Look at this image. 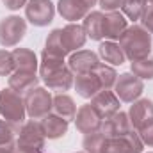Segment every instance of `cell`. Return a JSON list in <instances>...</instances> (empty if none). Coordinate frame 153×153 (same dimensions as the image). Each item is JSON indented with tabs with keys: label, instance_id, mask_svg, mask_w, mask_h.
I'll return each instance as SVG.
<instances>
[{
	"label": "cell",
	"instance_id": "19",
	"mask_svg": "<svg viewBox=\"0 0 153 153\" xmlns=\"http://www.w3.org/2000/svg\"><path fill=\"white\" fill-rule=\"evenodd\" d=\"M53 111L62 119L71 121V119H75V116H76V105L68 94H57L53 98Z\"/></svg>",
	"mask_w": 153,
	"mask_h": 153
},
{
	"label": "cell",
	"instance_id": "27",
	"mask_svg": "<svg viewBox=\"0 0 153 153\" xmlns=\"http://www.w3.org/2000/svg\"><path fill=\"white\" fill-rule=\"evenodd\" d=\"M139 137H141V141L146 143L148 146H153V121L139 130Z\"/></svg>",
	"mask_w": 153,
	"mask_h": 153
},
{
	"label": "cell",
	"instance_id": "11",
	"mask_svg": "<svg viewBox=\"0 0 153 153\" xmlns=\"http://www.w3.org/2000/svg\"><path fill=\"white\" fill-rule=\"evenodd\" d=\"M70 64V70L76 71V75L80 73H89V71H94L100 64V59L94 52H89V50H80L73 53L68 61Z\"/></svg>",
	"mask_w": 153,
	"mask_h": 153
},
{
	"label": "cell",
	"instance_id": "20",
	"mask_svg": "<svg viewBox=\"0 0 153 153\" xmlns=\"http://www.w3.org/2000/svg\"><path fill=\"white\" fill-rule=\"evenodd\" d=\"M100 55L105 62H111L112 66H121L126 59L121 46L112 43V41H105V43L100 45Z\"/></svg>",
	"mask_w": 153,
	"mask_h": 153
},
{
	"label": "cell",
	"instance_id": "25",
	"mask_svg": "<svg viewBox=\"0 0 153 153\" xmlns=\"http://www.w3.org/2000/svg\"><path fill=\"white\" fill-rule=\"evenodd\" d=\"M14 59H13V52H5V50H0V75H11L13 70H14Z\"/></svg>",
	"mask_w": 153,
	"mask_h": 153
},
{
	"label": "cell",
	"instance_id": "12",
	"mask_svg": "<svg viewBox=\"0 0 153 153\" xmlns=\"http://www.w3.org/2000/svg\"><path fill=\"white\" fill-rule=\"evenodd\" d=\"M153 121V102L152 100H139L130 107V123L134 128L141 130L148 123Z\"/></svg>",
	"mask_w": 153,
	"mask_h": 153
},
{
	"label": "cell",
	"instance_id": "5",
	"mask_svg": "<svg viewBox=\"0 0 153 153\" xmlns=\"http://www.w3.org/2000/svg\"><path fill=\"white\" fill-rule=\"evenodd\" d=\"M52 107H53V98L43 87H34L25 94V109L32 119H43L46 114H50Z\"/></svg>",
	"mask_w": 153,
	"mask_h": 153
},
{
	"label": "cell",
	"instance_id": "10",
	"mask_svg": "<svg viewBox=\"0 0 153 153\" xmlns=\"http://www.w3.org/2000/svg\"><path fill=\"white\" fill-rule=\"evenodd\" d=\"M75 123H76V128L82 134H93V132H98L100 130L102 117L96 114V111L91 107V103H87V105H82L76 111Z\"/></svg>",
	"mask_w": 153,
	"mask_h": 153
},
{
	"label": "cell",
	"instance_id": "2",
	"mask_svg": "<svg viewBox=\"0 0 153 153\" xmlns=\"http://www.w3.org/2000/svg\"><path fill=\"white\" fill-rule=\"evenodd\" d=\"M119 46L125 52V57H128L132 62L146 59L152 52V36L146 29L139 25L126 27V30L119 38Z\"/></svg>",
	"mask_w": 153,
	"mask_h": 153
},
{
	"label": "cell",
	"instance_id": "9",
	"mask_svg": "<svg viewBox=\"0 0 153 153\" xmlns=\"http://www.w3.org/2000/svg\"><path fill=\"white\" fill-rule=\"evenodd\" d=\"M91 107L96 111V114L100 117H112L116 112H119V98L116 96L112 91L103 89L100 93H96L91 100Z\"/></svg>",
	"mask_w": 153,
	"mask_h": 153
},
{
	"label": "cell",
	"instance_id": "33",
	"mask_svg": "<svg viewBox=\"0 0 153 153\" xmlns=\"http://www.w3.org/2000/svg\"><path fill=\"white\" fill-rule=\"evenodd\" d=\"M0 123H2V121H0Z\"/></svg>",
	"mask_w": 153,
	"mask_h": 153
},
{
	"label": "cell",
	"instance_id": "8",
	"mask_svg": "<svg viewBox=\"0 0 153 153\" xmlns=\"http://www.w3.org/2000/svg\"><path fill=\"white\" fill-rule=\"evenodd\" d=\"M114 85H116L117 98L123 100V102H134L144 91L143 80L139 76H135L134 73H123V75H119Z\"/></svg>",
	"mask_w": 153,
	"mask_h": 153
},
{
	"label": "cell",
	"instance_id": "24",
	"mask_svg": "<svg viewBox=\"0 0 153 153\" xmlns=\"http://www.w3.org/2000/svg\"><path fill=\"white\" fill-rule=\"evenodd\" d=\"M132 71L139 78H153V57H146L132 62Z\"/></svg>",
	"mask_w": 153,
	"mask_h": 153
},
{
	"label": "cell",
	"instance_id": "3",
	"mask_svg": "<svg viewBox=\"0 0 153 153\" xmlns=\"http://www.w3.org/2000/svg\"><path fill=\"white\" fill-rule=\"evenodd\" d=\"M39 73H41L43 82L53 91H68L73 85V76L70 73V70L64 66V59L61 57L43 53Z\"/></svg>",
	"mask_w": 153,
	"mask_h": 153
},
{
	"label": "cell",
	"instance_id": "7",
	"mask_svg": "<svg viewBox=\"0 0 153 153\" xmlns=\"http://www.w3.org/2000/svg\"><path fill=\"white\" fill-rule=\"evenodd\" d=\"M25 14L32 25L45 27L53 20L55 7L50 0H29L25 5Z\"/></svg>",
	"mask_w": 153,
	"mask_h": 153
},
{
	"label": "cell",
	"instance_id": "14",
	"mask_svg": "<svg viewBox=\"0 0 153 153\" xmlns=\"http://www.w3.org/2000/svg\"><path fill=\"white\" fill-rule=\"evenodd\" d=\"M39 125H41L45 137L48 139H59L68 132V121L57 114H46L39 121Z\"/></svg>",
	"mask_w": 153,
	"mask_h": 153
},
{
	"label": "cell",
	"instance_id": "4",
	"mask_svg": "<svg viewBox=\"0 0 153 153\" xmlns=\"http://www.w3.org/2000/svg\"><path fill=\"white\" fill-rule=\"evenodd\" d=\"M25 102L22 100V94H18L13 89H4L0 93V114L5 117L11 125H22L25 119Z\"/></svg>",
	"mask_w": 153,
	"mask_h": 153
},
{
	"label": "cell",
	"instance_id": "32",
	"mask_svg": "<svg viewBox=\"0 0 153 153\" xmlns=\"http://www.w3.org/2000/svg\"><path fill=\"white\" fill-rule=\"evenodd\" d=\"M41 153H45V152H41Z\"/></svg>",
	"mask_w": 153,
	"mask_h": 153
},
{
	"label": "cell",
	"instance_id": "26",
	"mask_svg": "<svg viewBox=\"0 0 153 153\" xmlns=\"http://www.w3.org/2000/svg\"><path fill=\"white\" fill-rule=\"evenodd\" d=\"M141 22H143V25L146 27V30L153 34V2H150L148 5H146V9H144V13H143V16H141Z\"/></svg>",
	"mask_w": 153,
	"mask_h": 153
},
{
	"label": "cell",
	"instance_id": "22",
	"mask_svg": "<svg viewBox=\"0 0 153 153\" xmlns=\"http://www.w3.org/2000/svg\"><path fill=\"white\" fill-rule=\"evenodd\" d=\"M146 5H148V0H123V4H121L123 13H125L132 22L141 20V16H143Z\"/></svg>",
	"mask_w": 153,
	"mask_h": 153
},
{
	"label": "cell",
	"instance_id": "18",
	"mask_svg": "<svg viewBox=\"0 0 153 153\" xmlns=\"http://www.w3.org/2000/svg\"><path fill=\"white\" fill-rule=\"evenodd\" d=\"M13 59H14V66L16 70H23V71H34L38 68V59L36 53L29 48H14L13 50Z\"/></svg>",
	"mask_w": 153,
	"mask_h": 153
},
{
	"label": "cell",
	"instance_id": "21",
	"mask_svg": "<svg viewBox=\"0 0 153 153\" xmlns=\"http://www.w3.org/2000/svg\"><path fill=\"white\" fill-rule=\"evenodd\" d=\"M105 141H107V135L102 130H98L93 134H85L82 146H84L85 153H103L105 152Z\"/></svg>",
	"mask_w": 153,
	"mask_h": 153
},
{
	"label": "cell",
	"instance_id": "31",
	"mask_svg": "<svg viewBox=\"0 0 153 153\" xmlns=\"http://www.w3.org/2000/svg\"><path fill=\"white\" fill-rule=\"evenodd\" d=\"M150 2H153V0H150Z\"/></svg>",
	"mask_w": 153,
	"mask_h": 153
},
{
	"label": "cell",
	"instance_id": "16",
	"mask_svg": "<svg viewBox=\"0 0 153 153\" xmlns=\"http://www.w3.org/2000/svg\"><path fill=\"white\" fill-rule=\"evenodd\" d=\"M75 87L78 91V94L82 98H93L96 93H100L102 89V82L98 75L94 71H89V73H80L76 75V80H75Z\"/></svg>",
	"mask_w": 153,
	"mask_h": 153
},
{
	"label": "cell",
	"instance_id": "29",
	"mask_svg": "<svg viewBox=\"0 0 153 153\" xmlns=\"http://www.w3.org/2000/svg\"><path fill=\"white\" fill-rule=\"evenodd\" d=\"M2 2H4V5H5L7 9L16 11V9H20V7H23L29 0H2Z\"/></svg>",
	"mask_w": 153,
	"mask_h": 153
},
{
	"label": "cell",
	"instance_id": "28",
	"mask_svg": "<svg viewBox=\"0 0 153 153\" xmlns=\"http://www.w3.org/2000/svg\"><path fill=\"white\" fill-rule=\"evenodd\" d=\"M121 4H123V0H100V7L107 13L116 11L117 7H121Z\"/></svg>",
	"mask_w": 153,
	"mask_h": 153
},
{
	"label": "cell",
	"instance_id": "6",
	"mask_svg": "<svg viewBox=\"0 0 153 153\" xmlns=\"http://www.w3.org/2000/svg\"><path fill=\"white\" fill-rule=\"evenodd\" d=\"M27 32V23L20 16H7L0 22V45L9 48L16 46Z\"/></svg>",
	"mask_w": 153,
	"mask_h": 153
},
{
	"label": "cell",
	"instance_id": "13",
	"mask_svg": "<svg viewBox=\"0 0 153 153\" xmlns=\"http://www.w3.org/2000/svg\"><path fill=\"white\" fill-rule=\"evenodd\" d=\"M61 43H62V48H64L66 53H70V52H73L76 48L84 46V43H85L84 27L71 23V25L61 29Z\"/></svg>",
	"mask_w": 153,
	"mask_h": 153
},
{
	"label": "cell",
	"instance_id": "23",
	"mask_svg": "<svg viewBox=\"0 0 153 153\" xmlns=\"http://www.w3.org/2000/svg\"><path fill=\"white\" fill-rule=\"evenodd\" d=\"M94 73L98 75L103 89H111L116 84V80H117V73L114 71V68L112 66H107V64H102V62L98 64V68L94 70Z\"/></svg>",
	"mask_w": 153,
	"mask_h": 153
},
{
	"label": "cell",
	"instance_id": "1",
	"mask_svg": "<svg viewBox=\"0 0 153 153\" xmlns=\"http://www.w3.org/2000/svg\"><path fill=\"white\" fill-rule=\"evenodd\" d=\"M84 32L94 41L107 38L119 39L121 34L126 30V18L121 13H89L84 20Z\"/></svg>",
	"mask_w": 153,
	"mask_h": 153
},
{
	"label": "cell",
	"instance_id": "17",
	"mask_svg": "<svg viewBox=\"0 0 153 153\" xmlns=\"http://www.w3.org/2000/svg\"><path fill=\"white\" fill-rule=\"evenodd\" d=\"M89 9L91 7L84 0H59V13L68 22H76L80 18H85Z\"/></svg>",
	"mask_w": 153,
	"mask_h": 153
},
{
	"label": "cell",
	"instance_id": "15",
	"mask_svg": "<svg viewBox=\"0 0 153 153\" xmlns=\"http://www.w3.org/2000/svg\"><path fill=\"white\" fill-rule=\"evenodd\" d=\"M38 85V76L34 71H23V70H16L11 78H9V87L13 91H16L18 94H27L29 91H32Z\"/></svg>",
	"mask_w": 153,
	"mask_h": 153
},
{
	"label": "cell",
	"instance_id": "30",
	"mask_svg": "<svg viewBox=\"0 0 153 153\" xmlns=\"http://www.w3.org/2000/svg\"><path fill=\"white\" fill-rule=\"evenodd\" d=\"M84 2H85V4H87V5H89V7H91V5H94V4H96V2H98V0H84Z\"/></svg>",
	"mask_w": 153,
	"mask_h": 153
}]
</instances>
